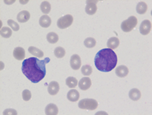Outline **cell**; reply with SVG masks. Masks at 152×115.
<instances>
[{
    "mask_svg": "<svg viewBox=\"0 0 152 115\" xmlns=\"http://www.w3.org/2000/svg\"><path fill=\"white\" fill-rule=\"evenodd\" d=\"M0 34L4 38H9L12 34V28H8V27H2L0 31Z\"/></svg>",
    "mask_w": 152,
    "mask_h": 115,
    "instance_id": "24",
    "label": "cell"
},
{
    "mask_svg": "<svg viewBox=\"0 0 152 115\" xmlns=\"http://www.w3.org/2000/svg\"><path fill=\"white\" fill-rule=\"evenodd\" d=\"M17 111L14 109H6L3 111V115H8V114H13L17 115Z\"/></svg>",
    "mask_w": 152,
    "mask_h": 115,
    "instance_id": "30",
    "label": "cell"
},
{
    "mask_svg": "<svg viewBox=\"0 0 152 115\" xmlns=\"http://www.w3.org/2000/svg\"><path fill=\"white\" fill-rule=\"evenodd\" d=\"M78 107L83 110L94 111L98 107V102L93 98H85L78 102Z\"/></svg>",
    "mask_w": 152,
    "mask_h": 115,
    "instance_id": "3",
    "label": "cell"
},
{
    "mask_svg": "<svg viewBox=\"0 0 152 115\" xmlns=\"http://www.w3.org/2000/svg\"><path fill=\"white\" fill-rule=\"evenodd\" d=\"M13 56L17 60H22L25 58V51L23 47H17L13 51Z\"/></svg>",
    "mask_w": 152,
    "mask_h": 115,
    "instance_id": "11",
    "label": "cell"
},
{
    "mask_svg": "<svg viewBox=\"0 0 152 115\" xmlns=\"http://www.w3.org/2000/svg\"><path fill=\"white\" fill-rule=\"evenodd\" d=\"M138 24V19L135 16H130L129 18L123 21L121 24V29L123 32L128 33L132 31L136 27Z\"/></svg>",
    "mask_w": 152,
    "mask_h": 115,
    "instance_id": "4",
    "label": "cell"
},
{
    "mask_svg": "<svg viewBox=\"0 0 152 115\" xmlns=\"http://www.w3.org/2000/svg\"><path fill=\"white\" fill-rule=\"evenodd\" d=\"M119 44H120L119 39L116 37H110V38L108 40L107 45L109 49L114 50V49H116V48L119 47Z\"/></svg>",
    "mask_w": 152,
    "mask_h": 115,
    "instance_id": "18",
    "label": "cell"
},
{
    "mask_svg": "<svg viewBox=\"0 0 152 115\" xmlns=\"http://www.w3.org/2000/svg\"><path fill=\"white\" fill-rule=\"evenodd\" d=\"M129 72V70L128 67L122 65V66H118L116 69V75L120 78H125L128 75Z\"/></svg>",
    "mask_w": 152,
    "mask_h": 115,
    "instance_id": "14",
    "label": "cell"
},
{
    "mask_svg": "<svg viewBox=\"0 0 152 115\" xmlns=\"http://www.w3.org/2000/svg\"><path fill=\"white\" fill-rule=\"evenodd\" d=\"M148 10V5L145 2H138L136 6V12L139 15H144Z\"/></svg>",
    "mask_w": 152,
    "mask_h": 115,
    "instance_id": "21",
    "label": "cell"
},
{
    "mask_svg": "<svg viewBox=\"0 0 152 115\" xmlns=\"http://www.w3.org/2000/svg\"><path fill=\"white\" fill-rule=\"evenodd\" d=\"M70 66L73 70H78L81 68V57L78 54H74L71 56L70 59Z\"/></svg>",
    "mask_w": 152,
    "mask_h": 115,
    "instance_id": "8",
    "label": "cell"
},
{
    "mask_svg": "<svg viewBox=\"0 0 152 115\" xmlns=\"http://www.w3.org/2000/svg\"><path fill=\"white\" fill-rule=\"evenodd\" d=\"M74 18L72 15H66L59 18L57 21V26L60 29H66L72 25Z\"/></svg>",
    "mask_w": 152,
    "mask_h": 115,
    "instance_id": "5",
    "label": "cell"
},
{
    "mask_svg": "<svg viewBox=\"0 0 152 115\" xmlns=\"http://www.w3.org/2000/svg\"><path fill=\"white\" fill-rule=\"evenodd\" d=\"M7 23H8V25H9V26L12 28V30L15 31H18L20 29V26H19L18 24L16 21H13V20L12 19L8 20Z\"/></svg>",
    "mask_w": 152,
    "mask_h": 115,
    "instance_id": "28",
    "label": "cell"
},
{
    "mask_svg": "<svg viewBox=\"0 0 152 115\" xmlns=\"http://www.w3.org/2000/svg\"><path fill=\"white\" fill-rule=\"evenodd\" d=\"M97 1H92V0H88L86 1V7H85V12L89 15H94L97 12Z\"/></svg>",
    "mask_w": 152,
    "mask_h": 115,
    "instance_id": "6",
    "label": "cell"
},
{
    "mask_svg": "<svg viewBox=\"0 0 152 115\" xmlns=\"http://www.w3.org/2000/svg\"><path fill=\"white\" fill-rule=\"evenodd\" d=\"M47 40L50 44H54L59 41V36L55 32H50L47 35Z\"/></svg>",
    "mask_w": 152,
    "mask_h": 115,
    "instance_id": "20",
    "label": "cell"
},
{
    "mask_svg": "<svg viewBox=\"0 0 152 115\" xmlns=\"http://www.w3.org/2000/svg\"><path fill=\"white\" fill-rule=\"evenodd\" d=\"M80 98V94L76 89H71L67 93V99L72 102H75L78 101Z\"/></svg>",
    "mask_w": 152,
    "mask_h": 115,
    "instance_id": "15",
    "label": "cell"
},
{
    "mask_svg": "<svg viewBox=\"0 0 152 115\" xmlns=\"http://www.w3.org/2000/svg\"><path fill=\"white\" fill-rule=\"evenodd\" d=\"M30 18H31V15H30L29 12L26 10H23L18 14L17 20L19 22L25 23L30 19Z\"/></svg>",
    "mask_w": 152,
    "mask_h": 115,
    "instance_id": "12",
    "label": "cell"
},
{
    "mask_svg": "<svg viewBox=\"0 0 152 115\" xmlns=\"http://www.w3.org/2000/svg\"><path fill=\"white\" fill-rule=\"evenodd\" d=\"M81 73L83 74L85 76H89L91 75L92 72H93V69L90 65H85L81 67Z\"/></svg>",
    "mask_w": 152,
    "mask_h": 115,
    "instance_id": "27",
    "label": "cell"
},
{
    "mask_svg": "<svg viewBox=\"0 0 152 115\" xmlns=\"http://www.w3.org/2000/svg\"><path fill=\"white\" fill-rule=\"evenodd\" d=\"M139 31L142 35H148L151 31V22L149 20H144L139 28Z\"/></svg>",
    "mask_w": 152,
    "mask_h": 115,
    "instance_id": "7",
    "label": "cell"
},
{
    "mask_svg": "<svg viewBox=\"0 0 152 115\" xmlns=\"http://www.w3.org/2000/svg\"><path fill=\"white\" fill-rule=\"evenodd\" d=\"M28 52L37 58H42L44 56V53H43V52L41 50L38 49L37 47H33V46L29 47V48H28Z\"/></svg>",
    "mask_w": 152,
    "mask_h": 115,
    "instance_id": "19",
    "label": "cell"
},
{
    "mask_svg": "<svg viewBox=\"0 0 152 115\" xmlns=\"http://www.w3.org/2000/svg\"><path fill=\"white\" fill-rule=\"evenodd\" d=\"M91 80L89 77H83L82 78H81V80L78 82V87L82 91H87L90 89L91 86Z\"/></svg>",
    "mask_w": 152,
    "mask_h": 115,
    "instance_id": "9",
    "label": "cell"
},
{
    "mask_svg": "<svg viewBox=\"0 0 152 115\" xmlns=\"http://www.w3.org/2000/svg\"><path fill=\"white\" fill-rule=\"evenodd\" d=\"M50 61L49 57H46L43 60L35 57L28 58L23 61L21 71L31 82L38 83L46 76V65Z\"/></svg>",
    "mask_w": 152,
    "mask_h": 115,
    "instance_id": "1",
    "label": "cell"
},
{
    "mask_svg": "<svg viewBox=\"0 0 152 115\" xmlns=\"http://www.w3.org/2000/svg\"><path fill=\"white\" fill-rule=\"evenodd\" d=\"M31 91L28 90V89H25L22 92V98L24 101H28L31 100Z\"/></svg>",
    "mask_w": 152,
    "mask_h": 115,
    "instance_id": "29",
    "label": "cell"
},
{
    "mask_svg": "<svg viewBox=\"0 0 152 115\" xmlns=\"http://www.w3.org/2000/svg\"><path fill=\"white\" fill-rule=\"evenodd\" d=\"M97 41L94 37H88L84 41V44L87 48H93L96 46Z\"/></svg>",
    "mask_w": 152,
    "mask_h": 115,
    "instance_id": "26",
    "label": "cell"
},
{
    "mask_svg": "<svg viewBox=\"0 0 152 115\" xmlns=\"http://www.w3.org/2000/svg\"><path fill=\"white\" fill-rule=\"evenodd\" d=\"M51 23H52L51 18L48 15H42L40 18V20H39V24H40V25L42 28H49L51 25Z\"/></svg>",
    "mask_w": 152,
    "mask_h": 115,
    "instance_id": "16",
    "label": "cell"
},
{
    "mask_svg": "<svg viewBox=\"0 0 152 115\" xmlns=\"http://www.w3.org/2000/svg\"><path fill=\"white\" fill-rule=\"evenodd\" d=\"M45 114L46 115H57L59 114L58 107L55 104H49L45 108Z\"/></svg>",
    "mask_w": 152,
    "mask_h": 115,
    "instance_id": "13",
    "label": "cell"
},
{
    "mask_svg": "<svg viewBox=\"0 0 152 115\" xmlns=\"http://www.w3.org/2000/svg\"><path fill=\"white\" fill-rule=\"evenodd\" d=\"M94 64L100 72L108 73L112 71L117 64V55L113 50L109 48L100 50L95 56Z\"/></svg>",
    "mask_w": 152,
    "mask_h": 115,
    "instance_id": "2",
    "label": "cell"
},
{
    "mask_svg": "<svg viewBox=\"0 0 152 115\" xmlns=\"http://www.w3.org/2000/svg\"><path fill=\"white\" fill-rule=\"evenodd\" d=\"M54 55L56 57L59 58V59L63 58L66 55V50L62 47H56V49L54 50Z\"/></svg>",
    "mask_w": 152,
    "mask_h": 115,
    "instance_id": "25",
    "label": "cell"
},
{
    "mask_svg": "<svg viewBox=\"0 0 152 115\" xmlns=\"http://www.w3.org/2000/svg\"><path fill=\"white\" fill-rule=\"evenodd\" d=\"M66 86L69 88H70V89H74V88H75L77 86V85L78 84V82L76 78L70 76L66 78Z\"/></svg>",
    "mask_w": 152,
    "mask_h": 115,
    "instance_id": "23",
    "label": "cell"
},
{
    "mask_svg": "<svg viewBox=\"0 0 152 115\" xmlns=\"http://www.w3.org/2000/svg\"><path fill=\"white\" fill-rule=\"evenodd\" d=\"M40 10L43 14L47 15L51 11V5L48 1H43L41 4H40Z\"/></svg>",
    "mask_w": 152,
    "mask_h": 115,
    "instance_id": "22",
    "label": "cell"
},
{
    "mask_svg": "<svg viewBox=\"0 0 152 115\" xmlns=\"http://www.w3.org/2000/svg\"><path fill=\"white\" fill-rule=\"evenodd\" d=\"M59 89L60 88H59V83L56 81H52L49 83L47 91H48L49 94H51V95H56L59 92Z\"/></svg>",
    "mask_w": 152,
    "mask_h": 115,
    "instance_id": "10",
    "label": "cell"
},
{
    "mask_svg": "<svg viewBox=\"0 0 152 115\" xmlns=\"http://www.w3.org/2000/svg\"><path fill=\"white\" fill-rule=\"evenodd\" d=\"M129 97L132 101H136L140 99L142 97V94L138 89H132L129 92Z\"/></svg>",
    "mask_w": 152,
    "mask_h": 115,
    "instance_id": "17",
    "label": "cell"
}]
</instances>
